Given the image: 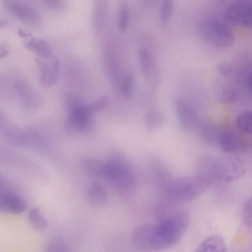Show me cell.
<instances>
[{
    "label": "cell",
    "instance_id": "1",
    "mask_svg": "<svg viewBox=\"0 0 252 252\" xmlns=\"http://www.w3.org/2000/svg\"><path fill=\"white\" fill-rule=\"evenodd\" d=\"M189 222V214L179 211L155 224L152 236V252L164 251L177 243L187 230Z\"/></svg>",
    "mask_w": 252,
    "mask_h": 252
},
{
    "label": "cell",
    "instance_id": "2",
    "mask_svg": "<svg viewBox=\"0 0 252 252\" xmlns=\"http://www.w3.org/2000/svg\"><path fill=\"white\" fill-rule=\"evenodd\" d=\"M195 30L200 39L216 48H228L234 41V35L231 30L216 17L210 16L201 18L196 24Z\"/></svg>",
    "mask_w": 252,
    "mask_h": 252
},
{
    "label": "cell",
    "instance_id": "3",
    "mask_svg": "<svg viewBox=\"0 0 252 252\" xmlns=\"http://www.w3.org/2000/svg\"><path fill=\"white\" fill-rule=\"evenodd\" d=\"M210 185L200 177L184 176L172 181L166 187L167 196L172 200L188 202L205 192Z\"/></svg>",
    "mask_w": 252,
    "mask_h": 252
},
{
    "label": "cell",
    "instance_id": "4",
    "mask_svg": "<svg viewBox=\"0 0 252 252\" xmlns=\"http://www.w3.org/2000/svg\"><path fill=\"white\" fill-rule=\"evenodd\" d=\"M105 176L110 184L119 191H126L132 186L134 182L130 169L125 163L117 159L106 162Z\"/></svg>",
    "mask_w": 252,
    "mask_h": 252
},
{
    "label": "cell",
    "instance_id": "5",
    "mask_svg": "<svg viewBox=\"0 0 252 252\" xmlns=\"http://www.w3.org/2000/svg\"><path fill=\"white\" fill-rule=\"evenodd\" d=\"M216 171L218 181L231 182L245 174L246 166L239 157L228 156L217 160Z\"/></svg>",
    "mask_w": 252,
    "mask_h": 252
},
{
    "label": "cell",
    "instance_id": "6",
    "mask_svg": "<svg viewBox=\"0 0 252 252\" xmlns=\"http://www.w3.org/2000/svg\"><path fill=\"white\" fill-rule=\"evenodd\" d=\"M242 133L230 128H221L218 146L228 153L246 151L249 149L250 143Z\"/></svg>",
    "mask_w": 252,
    "mask_h": 252
},
{
    "label": "cell",
    "instance_id": "7",
    "mask_svg": "<svg viewBox=\"0 0 252 252\" xmlns=\"http://www.w3.org/2000/svg\"><path fill=\"white\" fill-rule=\"evenodd\" d=\"M94 123L84 109V104L69 112L65 123V131L69 133H86L91 131Z\"/></svg>",
    "mask_w": 252,
    "mask_h": 252
},
{
    "label": "cell",
    "instance_id": "8",
    "mask_svg": "<svg viewBox=\"0 0 252 252\" xmlns=\"http://www.w3.org/2000/svg\"><path fill=\"white\" fill-rule=\"evenodd\" d=\"M226 18L231 23L248 28L252 25V2L239 0L229 5L225 10Z\"/></svg>",
    "mask_w": 252,
    "mask_h": 252
},
{
    "label": "cell",
    "instance_id": "9",
    "mask_svg": "<svg viewBox=\"0 0 252 252\" xmlns=\"http://www.w3.org/2000/svg\"><path fill=\"white\" fill-rule=\"evenodd\" d=\"M155 224L145 222L136 227L131 235L133 246L141 252H152V236Z\"/></svg>",
    "mask_w": 252,
    "mask_h": 252
},
{
    "label": "cell",
    "instance_id": "10",
    "mask_svg": "<svg viewBox=\"0 0 252 252\" xmlns=\"http://www.w3.org/2000/svg\"><path fill=\"white\" fill-rule=\"evenodd\" d=\"M39 69L40 82L45 87L53 85L56 81L60 70V60L56 57L50 59L37 58L36 60Z\"/></svg>",
    "mask_w": 252,
    "mask_h": 252
},
{
    "label": "cell",
    "instance_id": "11",
    "mask_svg": "<svg viewBox=\"0 0 252 252\" xmlns=\"http://www.w3.org/2000/svg\"><path fill=\"white\" fill-rule=\"evenodd\" d=\"M175 109L183 128L190 130L196 127L198 123V114L192 105L186 101L178 99L175 102Z\"/></svg>",
    "mask_w": 252,
    "mask_h": 252
},
{
    "label": "cell",
    "instance_id": "12",
    "mask_svg": "<svg viewBox=\"0 0 252 252\" xmlns=\"http://www.w3.org/2000/svg\"><path fill=\"white\" fill-rule=\"evenodd\" d=\"M3 5L9 12L21 21L35 24L40 20V15L34 9L18 1H3Z\"/></svg>",
    "mask_w": 252,
    "mask_h": 252
},
{
    "label": "cell",
    "instance_id": "13",
    "mask_svg": "<svg viewBox=\"0 0 252 252\" xmlns=\"http://www.w3.org/2000/svg\"><path fill=\"white\" fill-rule=\"evenodd\" d=\"M25 200L10 190L0 192V211L12 214H20L27 209Z\"/></svg>",
    "mask_w": 252,
    "mask_h": 252
},
{
    "label": "cell",
    "instance_id": "14",
    "mask_svg": "<svg viewBox=\"0 0 252 252\" xmlns=\"http://www.w3.org/2000/svg\"><path fill=\"white\" fill-rule=\"evenodd\" d=\"M217 160L209 157L200 158L195 165L196 175L210 185L218 181L216 171Z\"/></svg>",
    "mask_w": 252,
    "mask_h": 252
},
{
    "label": "cell",
    "instance_id": "15",
    "mask_svg": "<svg viewBox=\"0 0 252 252\" xmlns=\"http://www.w3.org/2000/svg\"><path fill=\"white\" fill-rule=\"evenodd\" d=\"M226 245L223 237L219 234L210 235L203 240L193 252H226Z\"/></svg>",
    "mask_w": 252,
    "mask_h": 252
},
{
    "label": "cell",
    "instance_id": "16",
    "mask_svg": "<svg viewBox=\"0 0 252 252\" xmlns=\"http://www.w3.org/2000/svg\"><path fill=\"white\" fill-rule=\"evenodd\" d=\"M86 196L89 202L94 206L102 207L107 204L108 197L106 190L99 183L91 185L87 190Z\"/></svg>",
    "mask_w": 252,
    "mask_h": 252
},
{
    "label": "cell",
    "instance_id": "17",
    "mask_svg": "<svg viewBox=\"0 0 252 252\" xmlns=\"http://www.w3.org/2000/svg\"><path fill=\"white\" fill-rule=\"evenodd\" d=\"M25 46L40 58L50 59L54 57L51 47L43 39L32 36L25 43Z\"/></svg>",
    "mask_w": 252,
    "mask_h": 252
},
{
    "label": "cell",
    "instance_id": "18",
    "mask_svg": "<svg viewBox=\"0 0 252 252\" xmlns=\"http://www.w3.org/2000/svg\"><path fill=\"white\" fill-rule=\"evenodd\" d=\"M221 128L216 124L210 123L203 124L200 127L201 138L206 144L212 146H218Z\"/></svg>",
    "mask_w": 252,
    "mask_h": 252
},
{
    "label": "cell",
    "instance_id": "19",
    "mask_svg": "<svg viewBox=\"0 0 252 252\" xmlns=\"http://www.w3.org/2000/svg\"><path fill=\"white\" fill-rule=\"evenodd\" d=\"M83 169L87 173L98 176H105L106 162L97 159H86L81 162Z\"/></svg>",
    "mask_w": 252,
    "mask_h": 252
},
{
    "label": "cell",
    "instance_id": "20",
    "mask_svg": "<svg viewBox=\"0 0 252 252\" xmlns=\"http://www.w3.org/2000/svg\"><path fill=\"white\" fill-rule=\"evenodd\" d=\"M138 58L141 69L147 76L153 75L156 71V67L152 55L145 48H141L138 52Z\"/></svg>",
    "mask_w": 252,
    "mask_h": 252
},
{
    "label": "cell",
    "instance_id": "21",
    "mask_svg": "<svg viewBox=\"0 0 252 252\" xmlns=\"http://www.w3.org/2000/svg\"><path fill=\"white\" fill-rule=\"evenodd\" d=\"M28 219L30 224L36 229L42 230L48 225L47 219L37 208H32L29 211Z\"/></svg>",
    "mask_w": 252,
    "mask_h": 252
},
{
    "label": "cell",
    "instance_id": "22",
    "mask_svg": "<svg viewBox=\"0 0 252 252\" xmlns=\"http://www.w3.org/2000/svg\"><path fill=\"white\" fill-rule=\"evenodd\" d=\"M252 113L246 111L239 114L236 119L235 124L238 130L245 134L252 133Z\"/></svg>",
    "mask_w": 252,
    "mask_h": 252
},
{
    "label": "cell",
    "instance_id": "23",
    "mask_svg": "<svg viewBox=\"0 0 252 252\" xmlns=\"http://www.w3.org/2000/svg\"><path fill=\"white\" fill-rule=\"evenodd\" d=\"M173 9V2L171 0H164L161 1L159 9V20L162 25L167 24L171 15Z\"/></svg>",
    "mask_w": 252,
    "mask_h": 252
},
{
    "label": "cell",
    "instance_id": "24",
    "mask_svg": "<svg viewBox=\"0 0 252 252\" xmlns=\"http://www.w3.org/2000/svg\"><path fill=\"white\" fill-rule=\"evenodd\" d=\"M108 103V98L106 96H102L89 104H84V108L87 114L91 116L103 109Z\"/></svg>",
    "mask_w": 252,
    "mask_h": 252
},
{
    "label": "cell",
    "instance_id": "25",
    "mask_svg": "<svg viewBox=\"0 0 252 252\" xmlns=\"http://www.w3.org/2000/svg\"><path fill=\"white\" fill-rule=\"evenodd\" d=\"M45 252H72L68 243L61 238H56L47 246Z\"/></svg>",
    "mask_w": 252,
    "mask_h": 252
},
{
    "label": "cell",
    "instance_id": "26",
    "mask_svg": "<svg viewBox=\"0 0 252 252\" xmlns=\"http://www.w3.org/2000/svg\"><path fill=\"white\" fill-rule=\"evenodd\" d=\"M238 97V93L234 90L226 89L220 93L218 97L220 103L230 104L235 102Z\"/></svg>",
    "mask_w": 252,
    "mask_h": 252
},
{
    "label": "cell",
    "instance_id": "27",
    "mask_svg": "<svg viewBox=\"0 0 252 252\" xmlns=\"http://www.w3.org/2000/svg\"><path fill=\"white\" fill-rule=\"evenodd\" d=\"M132 86V75L131 73H127L124 77L121 86V92L124 97H127L130 95Z\"/></svg>",
    "mask_w": 252,
    "mask_h": 252
},
{
    "label": "cell",
    "instance_id": "28",
    "mask_svg": "<svg viewBox=\"0 0 252 252\" xmlns=\"http://www.w3.org/2000/svg\"><path fill=\"white\" fill-rule=\"evenodd\" d=\"M129 12L127 6L123 4L120 6L118 15V27L122 32L125 31L127 26Z\"/></svg>",
    "mask_w": 252,
    "mask_h": 252
},
{
    "label": "cell",
    "instance_id": "29",
    "mask_svg": "<svg viewBox=\"0 0 252 252\" xmlns=\"http://www.w3.org/2000/svg\"><path fill=\"white\" fill-rule=\"evenodd\" d=\"M252 201L249 198L245 203L242 210V218L245 224L249 227L252 226Z\"/></svg>",
    "mask_w": 252,
    "mask_h": 252
},
{
    "label": "cell",
    "instance_id": "30",
    "mask_svg": "<svg viewBox=\"0 0 252 252\" xmlns=\"http://www.w3.org/2000/svg\"><path fill=\"white\" fill-rule=\"evenodd\" d=\"M217 69L219 73L221 76H228L232 72L233 67L228 63L222 62L218 64Z\"/></svg>",
    "mask_w": 252,
    "mask_h": 252
},
{
    "label": "cell",
    "instance_id": "31",
    "mask_svg": "<svg viewBox=\"0 0 252 252\" xmlns=\"http://www.w3.org/2000/svg\"><path fill=\"white\" fill-rule=\"evenodd\" d=\"M162 118L161 115L157 113H153L149 114L147 121L148 124L151 126H157V124L161 123Z\"/></svg>",
    "mask_w": 252,
    "mask_h": 252
},
{
    "label": "cell",
    "instance_id": "32",
    "mask_svg": "<svg viewBox=\"0 0 252 252\" xmlns=\"http://www.w3.org/2000/svg\"><path fill=\"white\" fill-rule=\"evenodd\" d=\"M44 2L47 7L53 9H60L63 6V1L61 0H49Z\"/></svg>",
    "mask_w": 252,
    "mask_h": 252
},
{
    "label": "cell",
    "instance_id": "33",
    "mask_svg": "<svg viewBox=\"0 0 252 252\" xmlns=\"http://www.w3.org/2000/svg\"><path fill=\"white\" fill-rule=\"evenodd\" d=\"M245 84L248 89L251 92L252 90V73L251 69L247 73L245 78Z\"/></svg>",
    "mask_w": 252,
    "mask_h": 252
},
{
    "label": "cell",
    "instance_id": "34",
    "mask_svg": "<svg viewBox=\"0 0 252 252\" xmlns=\"http://www.w3.org/2000/svg\"><path fill=\"white\" fill-rule=\"evenodd\" d=\"M8 54V48L7 45L0 44V58L5 57Z\"/></svg>",
    "mask_w": 252,
    "mask_h": 252
},
{
    "label": "cell",
    "instance_id": "35",
    "mask_svg": "<svg viewBox=\"0 0 252 252\" xmlns=\"http://www.w3.org/2000/svg\"><path fill=\"white\" fill-rule=\"evenodd\" d=\"M9 189L8 183L4 178L0 176V192Z\"/></svg>",
    "mask_w": 252,
    "mask_h": 252
},
{
    "label": "cell",
    "instance_id": "36",
    "mask_svg": "<svg viewBox=\"0 0 252 252\" xmlns=\"http://www.w3.org/2000/svg\"><path fill=\"white\" fill-rule=\"evenodd\" d=\"M19 35L23 37H31L32 36L31 33L26 32L23 30L19 29L18 31Z\"/></svg>",
    "mask_w": 252,
    "mask_h": 252
},
{
    "label": "cell",
    "instance_id": "37",
    "mask_svg": "<svg viewBox=\"0 0 252 252\" xmlns=\"http://www.w3.org/2000/svg\"><path fill=\"white\" fill-rule=\"evenodd\" d=\"M6 24V22L4 20L0 21V27H3Z\"/></svg>",
    "mask_w": 252,
    "mask_h": 252
}]
</instances>
